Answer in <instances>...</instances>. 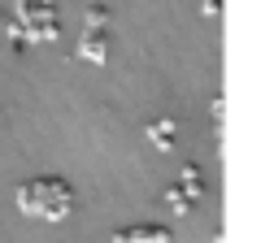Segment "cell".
<instances>
[{
  "mask_svg": "<svg viewBox=\"0 0 261 243\" xmlns=\"http://www.w3.org/2000/svg\"><path fill=\"white\" fill-rule=\"evenodd\" d=\"M166 200H170V208H174V213H187V208H192V200H187L183 191H178V183H174V187L166 191Z\"/></svg>",
  "mask_w": 261,
  "mask_h": 243,
  "instance_id": "7",
  "label": "cell"
},
{
  "mask_svg": "<svg viewBox=\"0 0 261 243\" xmlns=\"http://www.w3.org/2000/svg\"><path fill=\"white\" fill-rule=\"evenodd\" d=\"M18 31L27 44H44V39L61 35L57 0H18Z\"/></svg>",
  "mask_w": 261,
  "mask_h": 243,
  "instance_id": "2",
  "label": "cell"
},
{
  "mask_svg": "<svg viewBox=\"0 0 261 243\" xmlns=\"http://www.w3.org/2000/svg\"><path fill=\"white\" fill-rule=\"evenodd\" d=\"M200 5H205V13H214V18L222 13V0H200Z\"/></svg>",
  "mask_w": 261,
  "mask_h": 243,
  "instance_id": "9",
  "label": "cell"
},
{
  "mask_svg": "<svg viewBox=\"0 0 261 243\" xmlns=\"http://www.w3.org/2000/svg\"><path fill=\"white\" fill-rule=\"evenodd\" d=\"M113 243H170V230L166 226H130V230H122Z\"/></svg>",
  "mask_w": 261,
  "mask_h": 243,
  "instance_id": "4",
  "label": "cell"
},
{
  "mask_svg": "<svg viewBox=\"0 0 261 243\" xmlns=\"http://www.w3.org/2000/svg\"><path fill=\"white\" fill-rule=\"evenodd\" d=\"M200 187H205V183H200V169H196V165H183V178H178V191H183L187 200H196V196H200Z\"/></svg>",
  "mask_w": 261,
  "mask_h": 243,
  "instance_id": "6",
  "label": "cell"
},
{
  "mask_svg": "<svg viewBox=\"0 0 261 243\" xmlns=\"http://www.w3.org/2000/svg\"><path fill=\"white\" fill-rule=\"evenodd\" d=\"M105 22H109V9L105 5H92L87 9V26H105Z\"/></svg>",
  "mask_w": 261,
  "mask_h": 243,
  "instance_id": "8",
  "label": "cell"
},
{
  "mask_svg": "<svg viewBox=\"0 0 261 243\" xmlns=\"http://www.w3.org/2000/svg\"><path fill=\"white\" fill-rule=\"evenodd\" d=\"M148 139L157 143V148H170V143H174V122H170V117L148 122Z\"/></svg>",
  "mask_w": 261,
  "mask_h": 243,
  "instance_id": "5",
  "label": "cell"
},
{
  "mask_svg": "<svg viewBox=\"0 0 261 243\" xmlns=\"http://www.w3.org/2000/svg\"><path fill=\"white\" fill-rule=\"evenodd\" d=\"M70 204H74V191H70L65 178H31V183L18 187V208L22 213H35V217L57 222V217L70 213Z\"/></svg>",
  "mask_w": 261,
  "mask_h": 243,
  "instance_id": "1",
  "label": "cell"
},
{
  "mask_svg": "<svg viewBox=\"0 0 261 243\" xmlns=\"http://www.w3.org/2000/svg\"><path fill=\"white\" fill-rule=\"evenodd\" d=\"M79 56L100 66L105 56H109V31H105V26H87V31H83V39H79Z\"/></svg>",
  "mask_w": 261,
  "mask_h": 243,
  "instance_id": "3",
  "label": "cell"
}]
</instances>
